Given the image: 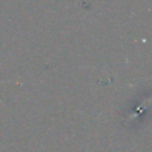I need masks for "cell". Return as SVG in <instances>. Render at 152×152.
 <instances>
[{"label":"cell","instance_id":"obj_1","mask_svg":"<svg viewBox=\"0 0 152 152\" xmlns=\"http://www.w3.org/2000/svg\"><path fill=\"white\" fill-rule=\"evenodd\" d=\"M1 83H7V81H3V80H0V84H1Z\"/></svg>","mask_w":152,"mask_h":152}]
</instances>
